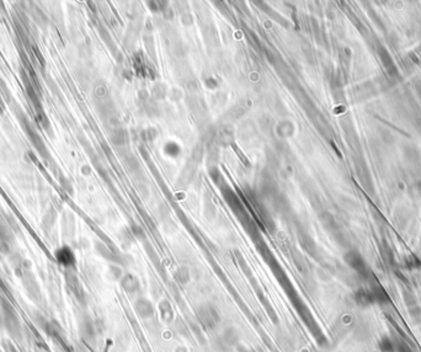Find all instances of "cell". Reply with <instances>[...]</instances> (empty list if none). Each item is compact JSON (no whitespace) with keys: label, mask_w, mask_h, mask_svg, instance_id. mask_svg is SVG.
<instances>
[{"label":"cell","mask_w":421,"mask_h":352,"mask_svg":"<svg viewBox=\"0 0 421 352\" xmlns=\"http://www.w3.org/2000/svg\"><path fill=\"white\" fill-rule=\"evenodd\" d=\"M1 308H3V323H1V327L5 328L10 337L15 340H21L23 336V330L16 311L5 299H3V302H1Z\"/></svg>","instance_id":"obj_1"},{"label":"cell","mask_w":421,"mask_h":352,"mask_svg":"<svg viewBox=\"0 0 421 352\" xmlns=\"http://www.w3.org/2000/svg\"><path fill=\"white\" fill-rule=\"evenodd\" d=\"M19 278L21 280V283H22L23 286V290H25L28 298L31 299L35 304H37V306L41 304L42 293H41V290H40L39 282H37L34 273H32L30 270H27L25 271V272H23Z\"/></svg>","instance_id":"obj_2"},{"label":"cell","mask_w":421,"mask_h":352,"mask_svg":"<svg viewBox=\"0 0 421 352\" xmlns=\"http://www.w3.org/2000/svg\"><path fill=\"white\" fill-rule=\"evenodd\" d=\"M57 262L65 269H72L75 265V255L69 247H61L54 252Z\"/></svg>","instance_id":"obj_3"},{"label":"cell","mask_w":421,"mask_h":352,"mask_svg":"<svg viewBox=\"0 0 421 352\" xmlns=\"http://www.w3.org/2000/svg\"><path fill=\"white\" fill-rule=\"evenodd\" d=\"M200 321H202L203 325H206L210 329H213L219 323V314L212 307H202L200 309Z\"/></svg>","instance_id":"obj_4"},{"label":"cell","mask_w":421,"mask_h":352,"mask_svg":"<svg viewBox=\"0 0 421 352\" xmlns=\"http://www.w3.org/2000/svg\"><path fill=\"white\" fill-rule=\"evenodd\" d=\"M79 332L80 336L85 341H91L95 337V328H94L93 321L90 320L87 316H85L79 321Z\"/></svg>","instance_id":"obj_5"},{"label":"cell","mask_w":421,"mask_h":352,"mask_svg":"<svg viewBox=\"0 0 421 352\" xmlns=\"http://www.w3.org/2000/svg\"><path fill=\"white\" fill-rule=\"evenodd\" d=\"M136 311L142 318H149L153 315V307L152 304L147 302L146 299H139L136 303Z\"/></svg>","instance_id":"obj_6"},{"label":"cell","mask_w":421,"mask_h":352,"mask_svg":"<svg viewBox=\"0 0 421 352\" xmlns=\"http://www.w3.org/2000/svg\"><path fill=\"white\" fill-rule=\"evenodd\" d=\"M68 285H69V288L70 290H72V293L77 297L78 299L84 298V290H82L79 282H78L77 278H74V276H70V277L68 278Z\"/></svg>","instance_id":"obj_7"},{"label":"cell","mask_w":421,"mask_h":352,"mask_svg":"<svg viewBox=\"0 0 421 352\" xmlns=\"http://www.w3.org/2000/svg\"><path fill=\"white\" fill-rule=\"evenodd\" d=\"M54 222H56V212L53 211V208H51L47 211L46 214H44L43 226L46 227V228H51V227L54 224Z\"/></svg>","instance_id":"obj_8"},{"label":"cell","mask_w":421,"mask_h":352,"mask_svg":"<svg viewBox=\"0 0 421 352\" xmlns=\"http://www.w3.org/2000/svg\"><path fill=\"white\" fill-rule=\"evenodd\" d=\"M1 347L5 352H19V350L16 349V346L11 342L10 339L1 340Z\"/></svg>","instance_id":"obj_9"},{"label":"cell","mask_w":421,"mask_h":352,"mask_svg":"<svg viewBox=\"0 0 421 352\" xmlns=\"http://www.w3.org/2000/svg\"><path fill=\"white\" fill-rule=\"evenodd\" d=\"M243 352H254V351H252V350H244Z\"/></svg>","instance_id":"obj_10"}]
</instances>
